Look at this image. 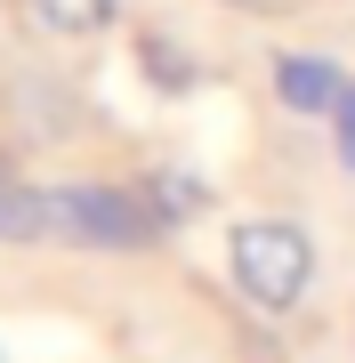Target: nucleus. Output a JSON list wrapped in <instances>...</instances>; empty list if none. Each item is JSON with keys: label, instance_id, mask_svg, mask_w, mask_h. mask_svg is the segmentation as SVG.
Listing matches in <instances>:
<instances>
[{"label": "nucleus", "instance_id": "obj_2", "mask_svg": "<svg viewBox=\"0 0 355 363\" xmlns=\"http://www.w3.org/2000/svg\"><path fill=\"white\" fill-rule=\"evenodd\" d=\"M57 242L145 250V242H162V218L145 202V186H57Z\"/></svg>", "mask_w": 355, "mask_h": 363}, {"label": "nucleus", "instance_id": "obj_7", "mask_svg": "<svg viewBox=\"0 0 355 363\" xmlns=\"http://www.w3.org/2000/svg\"><path fill=\"white\" fill-rule=\"evenodd\" d=\"M137 65L145 73H154V89H186V81H194V57H186V49H170V40H162V33H137Z\"/></svg>", "mask_w": 355, "mask_h": 363}, {"label": "nucleus", "instance_id": "obj_3", "mask_svg": "<svg viewBox=\"0 0 355 363\" xmlns=\"http://www.w3.org/2000/svg\"><path fill=\"white\" fill-rule=\"evenodd\" d=\"M275 97H283V113H339V97H347V73L331 65V57H307V49H291L275 57Z\"/></svg>", "mask_w": 355, "mask_h": 363}, {"label": "nucleus", "instance_id": "obj_5", "mask_svg": "<svg viewBox=\"0 0 355 363\" xmlns=\"http://www.w3.org/2000/svg\"><path fill=\"white\" fill-rule=\"evenodd\" d=\"M25 16L40 33H57V40H97L121 16V0H25Z\"/></svg>", "mask_w": 355, "mask_h": 363}, {"label": "nucleus", "instance_id": "obj_6", "mask_svg": "<svg viewBox=\"0 0 355 363\" xmlns=\"http://www.w3.org/2000/svg\"><path fill=\"white\" fill-rule=\"evenodd\" d=\"M145 202H154L162 226H178V218H194V210H210V186L186 178V169H162V178H145Z\"/></svg>", "mask_w": 355, "mask_h": 363}, {"label": "nucleus", "instance_id": "obj_8", "mask_svg": "<svg viewBox=\"0 0 355 363\" xmlns=\"http://www.w3.org/2000/svg\"><path fill=\"white\" fill-rule=\"evenodd\" d=\"M331 130H339V169H355V81H347L339 113H331Z\"/></svg>", "mask_w": 355, "mask_h": 363}, {"label": "nucleus", "instance_id": "obj_1", "mask_svg": "<svg viewBox=\"0 0 355 363\" xmlns=\"http://www.w3.org/2000/svg\"><path fill=\"white\" fill-rule=\"evenodd\" d=\"M226 274L259 315H291L315 291V242L299 218H242L226 226Z\"/></svg>", "mask_w": 355, "mask_h": 363}, {"label": "nucleus", "instance_id": "obj_4", "mask_svg": "<svg viewBox=\"0 0 355 363\" xmlns=\"http://www.w3.org/2000/svg\"><path fill=\"white\" fill-rule=\"evenodd\" d=\"M0 242H57V186H33L0 162Z\"/></svg>", "mask_w": 355, "mask_h": 363}]
</instances>
